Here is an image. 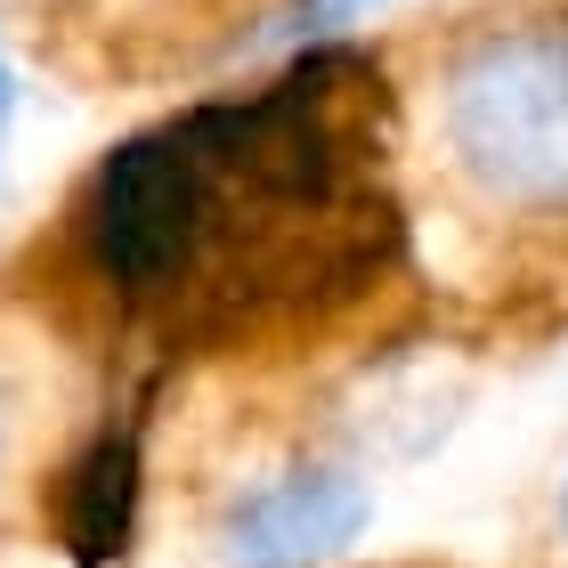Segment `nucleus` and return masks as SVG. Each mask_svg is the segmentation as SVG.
Masks as SVG:
<instances>
[{
    "instance_id": "obj_4",
    "label": "nucleus",
    "mask_w": 568,
    "mask_h": 568,
    "mask_svg": "<svg viewBox=\"0 0 568 568\" xmlns=\"http://www.w3.org/2000/svg\"><path fill=\"white\" fill-rule=\"evenodd\" d=\"M9 122H17V73H9V58H0V146H9Z\"/></svg>"
},
{
    "instance_id": "obj_5",
    "label": "nucleus",
    "mask_w": 568,
    "mask_h": 568,
    "mask_svg": "<svg viewBox=\"0 0 568 568\" xmlns=\"http://www.w3.org/2000/svg\"><path fill=\"white\" fill-rule=\"evenodd\" d=\"M552 536H560V552H568V471H560V496H552Z\"/></svg>"
},
{
    "instance_id": "obj_1",
    "label": "nucleus",
    "mask_w": 568,
    "mask_h": 568,
    "mask_svg": "<svg viewBox=\"0 0 568 568\" xmlns=\"http://www.w3.org/2000/svg\"><path fill=\"white\" fill-rule=\"evenodd\" d=\"M430 154L479 220L568 227V9L455 24L430 58Z\"/></svg>"
},
{
    "instance_id": "obj_6",
    "label": "nucleus",
    "mask_w": 568,
    "mask_h": 568,
    "mask_svg": "<svg viewBox=\"0 0 568 568\" xmlns=\"http://www.w3.org/2000/svg\"><path fill=\"white\" fill-rule=\"evenodd\" d=\"M0 447H9V415H0Z\"/></svg>"
},
{
    "instance_id": "obj_2",
    "label": "nucleus",
    "mask_w": 568,
    "mask_h": 568,
    "mask_svg": "<svg viewBox=\"0 0 568 568\" xmlns=\"http://www.w3.org/2000/svg\"><path fill=\"white\" fill-rule=\"evenodd\" d=\"M374 520V479L349 455H293L220 511V568H317Z\"/></svg>"
},
{
    "instance_id": "obj_3",
    "label": "nucleus",
    "mask_w": 568,
    "mask_h": 568,
    "mask_svg": "<svg viewBox=\"0 0 568 568\" xmlns=\"http://www.w3.org/2000/svg\"><path fill=\"white\" fill-rule=\"evenodd\" d=\"M131 520H139V438L106 430L65 471V545H73V560L82 568L114 560L122 545H131Z\"/></svg>"
}]
</instances>
